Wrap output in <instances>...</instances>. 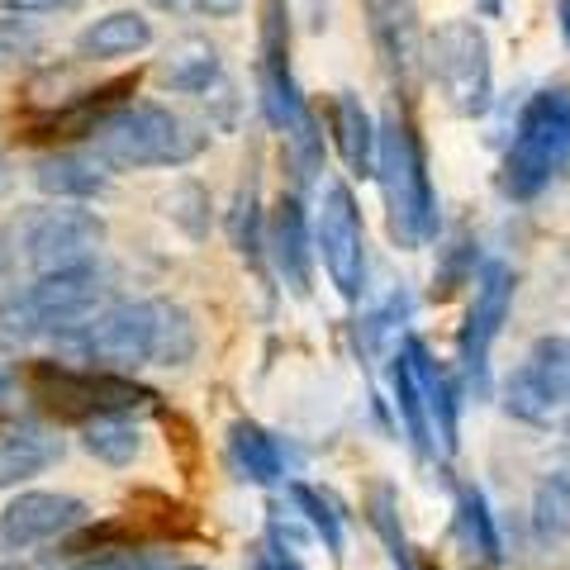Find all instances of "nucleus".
Returning <instances> with one entry per match:
<instances>
[{
	"mask_svg": "<svg viewBox=\"0 0 570 570\" xmlns=\"http://www.w3.org/2000/svg\"><path fill=\"white\" fill-rule=\"evenodd\" d=\"M366 10V29L376 43V58L385 67L390 86L400 96L419 91V77L428 71V39H423V20L414 0H362Z\"/></svg>",
	"mask_w": 570,
	"mask_h": 570,
	"instance_id": "f8f14e48",
	"label": "nucleus"
},
{
	"mask_svg": "<svg viewBox=\"0 0 570 570\" xmlns=\"http://www.w3.org/2000/svg\"><path fill=\"white\" fill-rule=\"evenodd\" d=\"M91 523V504L62 490H24L0 509V551H33Z\"/></svg>",
	"mask_w": 570,
	"mask_h": 570,
	"instance_id": "4468645a",
	"label": "nucleus"
},
{
	"mask_svg": "<svg viewBox=\"0 0 570 570\" xmlns=\"http://www.w3.org/2000/svg\"><path fill=\"white\" fill-rule=\"evenodd\" d=\"M314 253L324 257V272L337 285L343 299H362L366 291V224L356 209V195L343 181L324 186L318 200V219H314Z\"/></svg>",
	"mask_w": 570,
	"mask_h": 570,
	"instance_id": "1a4fd4ad",
	"label": "nucleus"
},
{
	"mask_svg": "<svg viewBox=\"0 0 570 570\" xmlns=\"http://www.w3.org/2000/svg\"><path fill=\"white\" fill-rule=\"evenodd\" d=\"M33 186L52 200H71V205H86V200H100L110 195V171H105L100 157H81V153H58V157H43L33 167Z\"/></svg>",
	"mask_w": 570,
	"mask_h": 570,
	"instance_id": "f3484780",
	"label": "nucleus"
},
{
	"mask_svg": "<svg viewBox=\"0 0 570 570\" xmlns=\"http://www.w3.org/2000/svg\"><path fill=\"white\" fill-rule=\"evenodd\" d=\"M157 10H171V14H190V0H153Z\"/></svg>",
	"mask_w": 570,
	"mask_h": 570,
	"instance_id": "ea45409f",
	"label": "nucleus"
},
{
	"mask_svg": "<svg viewBox=\"0 0 570 570\" xmlns=\"http://www.w3.org/2000/svg\"><path fill=\"white\" fill-rule=\"evenodd\" d=\"M10 186H14V171H10L6 157H0V195H10Z\"/></svg>",
	"mask_w": 570,
	"mask_h": 570,
	"instance_id": "a19ab883",
	"label": "nucleus"
},
{
	"mask_svg": "<svg viewBox=\"0 0 570 570\" xmlns=\"http://www.w3.org/2000/svg\"><path fill=\"white\" fill-rule=\"evenodd\" d=\"M91 148L105 167H124V171L186 167L205 153V134L181 115H171L167 105L129 100V105H115L91 129Z\"/></svg>",
	"mask_w": 570,
	"mask_h": 570,
	"instance_id": "f03ea898",
	"label": "nucleus"
},
{
	"mask_svg": "<svg viewBox=\"0 0 570 570\" xmlns=\"http://www.w3.org/2000/svg\"><path fill=\"white\" fill-rule=\"evenodd\" d=\"M163 209L171 224H181L190 238L209 234V190L200 181H176L171 195H163Z\"/></svg>",
	"mask_w": 570,
	"mask_h": 570,
	"instance_id": "c85d7f7f",
	"label": "nucleus"
},
{
	"mask_svg": "<svg viewBox=\"0 0 570 570\" xmlns=\"http://www.w3.org/2000/svg\"><path fill=\"white\" fill-rule=\"evenodd\" d=\"M20 381L48 414L71 423H86L96 414H129V409L157 400L148 385H138L124 371H96V366H71V362H33L24 366Z\"/></svg>",
	"mask_w": 570,
	"mask_h": 570,
	"instance_id": "423d86ee",
	"label": "nucleus"
},
{
	"mask_svg": "<svg viewBox=\"0 0 570 570\" xmlns=\"http://www.w3.org/2000/svg\"><path fill=\"white\" fill-rule=\"evenodd\" d=\"M376 181L385 190V214H390V238L400 247H423L438 238V195L428 181L423 142L400 110L381 119V163Z\"/></svg>",
	"mask_w": 570,
	"mask_h": 570,
	"instance_id": "20e7f679",
	"label": "nucleus"
},
{
	"mask_svg": "<svg viewBox=\"0 0 570 570\" xmlns=\"http://www.w3.org/2000/svg\"><path fill=\"white\" fill-rule=\"evenodd\" d=\"M557 20H561V39L570 48V0H557Z\"/></svg>",
	"mask_w": 570,
	"mask_h": 570,
	"instance_id": "4c0bfd02",
	"label": "nucleus"
},
{
	"mask_svg": "<svg viewBox=\"0 0 570 570\" xmlns=\"http://www.w3.org/2000/svg\"><path fill=\"white\" fill-rule=\"evenodd\" d=\"M105 295L96 266L48 272L24 291L0 299V352H24L43 337H62L67 328L86 324Z\"/></svg>",
	"mask_w": 570,
	"mask_h": 570,
	"instance_id": "7ed1b4c3",
	"label": "nucleus"
},
{
	"mask_svg": "<svg viewBox=\"0 0 570 570\" xmlns=\"http://www.w3.org/2000/svg\"><path fill=\"white\" fill-rule=\"evenodd\" d=\"M253 570H305V566H299V557H295L291 547H281V542L266 538V542L253 551Z\"/></svg>",
	"mask_w": 570,
	"mask_h": 570,
	"instance_id": "72a5a7b5",
	"label": "nucleus"
},
{
	"mask_svg": "<svg viewBox=\"0 0 570 570\" xmlns=\"http://www.w3.org/2000/svg\"><path fill=\"white\" fill-rule=\"evenodd\" d=\"M228 456H234L238 475L253 480V485H281L285 480V452L276 448V438L247 419L228 428Z\"/></svg>",
	"mask_w": 570,
	"mask_h": 570,
	"instance_id": "4be33fe9",
	"label": "nucleus"
},
{
	"mask_svg": "<svg viewBox=\"0 0 570 570\" xmlns=\"http://www.w3.org/2000/svg\"><path fill=\"white\" fill-rule=\"evenodd\" d=\"M570 167V91H538L504 153V195L538 200V195Z\"/></svg>",
	"mask_w": 570,
	"mask_h": 570,
	"instance_id": "39448f33",
	"label": "nucleus"
},
{
	"mask_svg": "<svg viewBox=\"0 0 570 570\" xmlns=\"http://www.w3.org/2000/svg\"><path fill=\"white\" fill-rule=\"evenodd\" d=\"M456 538H461V547H466L480 566H499V561H504V542H499L494 513H490V504H485V494H480V490H461L456 494Z\"/></svg>",
	"mask_w": 570,
	"mask_h": 570,
	"instance_id": "393cba45",
	"label": "nucleus"
},
{
	"mask_svg": "<svg viewBox=\"0 0 570 570\" xmlns=\"http://www.w3.org/2000/svg\"><path fill=\"white\" fill-rule=\"evenodd\" d=\"M243 0H190V14H209V20H234Z\"/></svg>",
	"mask_w": 570,
	"mask_h": 570,
	"instance_id": "c9c22d12",
	"label": "nucleus"
},
{
	"mask_svg": "<svg viewBox=\"0 0 570 570\" xmlns=\"http://www.w3.org/2000/svg\"><path fill=\"white\" fill-rule=\"evenodd\" d=\"M475 10L485 14V20H499V14H504V0H475Z\"/></svg>",
	"mask_w": 570,
	"mask_h": 570,
	"instance_id": "58836bf2",
	"label": "nucleus"
},
{
	"mask_svg": "<svg viewBox=\"0 0 570 570\" xmlns=\"http://www.w3.org/2000/svg\"><path fill=\"white\" fill-rule=\"evenodd\" d=\"M328 129H333V148L347 163L352 176H376L381 163V124L366 115V105L352 91H337L328 105Z\"/></svg>",
	"mask_w": 570,
	"mask_h": 570,
	"instance_id": "2eb2a0df",
	"label": "nucleus"
},
{
	"mask_svg": "<svg viewBox=\"0 0 570 570\" xmlns=\"http://www.w3.org/2000/svg\"><path fill=\"white\" fill-rule=\"evenodd\" d=\"M409 356V366H414V381L423 390V400H428V414H433V428H438V448L442 452H456V385L452 376L438 366V356L428 352L419 337H404V347Z\"/></svg>",
	"mask_w": 570,
	"mask_h": 570,
	"instance_id": "a211bd4d",
	"label": "nucleus"
},
{
	"mask_svg": "<svg viewBox=\"0 0 570 570\" xmlns=\"http://www.w3.org/2000/svg\"><path fill=\"white\" fill-rule=\"evenodd\" d=\"M105 243V224L91 209L77 205H48L33 209L20 224V257L33 266L39 276L48 272H71V266H91V257Z\"/></svg>",
	"mask_w": 570,
	"mask_h": 570,
	"instance_id": "6e6552de",
	"label": "nucleus"
},
{
	"mask_svg": "<svg viewBox=\"0 0 570 570\" xmlns=\"http://www.w3.org/2000/svg\"><path fill=\"white\" fill-rule=\"evenodd\" d=\"M513 309V266L509 262H485L475 276V299L466 309V328H461V371L475 400L490 395V347L504 318Z\"/></svg>",
	"mask_w": 570,
	"mask_h": 570,
	"instance_id": "9d476101",
	"label": "nucleus"
},
{
	"mask_svg": "<svg viewBox=\"0 0 570 570\" xmlns=\"http://www.w3.org/2000/svg\"><path fill=\"white\" fill-rule=\"evenodd\" d=\"M466 276H475V243L471 238H461V243H452L448 247V266H442V295L448 291H456V281H466Z\"/></svg>",
	"mask_w": 570,
	"mask_h": 570,
	"instance_id": "2f4dec72",
	"label": "nucleus"
},
{
	"mask_svg": "<svg viewBox=\"0 0 570 570\" xmlns=\"http://www.w3.org/2000/svg\"><path fill=\"white\" fill-rule=\"evenodd\" d=\"M291 499H295V513L318 532V538H324V547L333 551V557H343V542H347V538H343V519H337L333 499L318 494L314 485H299V480L291 485Z\"/></svg>",
	"mask_w": 570,
	"mask_h": 570,
	"instance_id": "cd10ccee",
	"label": "nucleus"
},
{
	"mask_svg": "<svg viewBox=\"0 0 570 570\" xmlns=\"http://www.w3.org/2000/svg\"><path fill=\"white\" fill-rule=\"evenodd\" d=\"M428 77L456 115H485L494 105V62L490 39L475 20H442L428 33Z\"/></svg>",
	"mask_w": 570,
	"mask_h": 570,
	"instance_id": "0eeeda50",
	"label": "nucleus"
},
{
	"mask_svg": "<svg viewBox=\"0 0 570 570\" xmlns=\"http://www.w3.org/2000/svg\"><path fill=\"white\" fill-rule=\"evenodd\" d=\"M171 570H205V566H171Z\"/></svg>",
	"mask_w": 570,
	"mask_h": 570,
	"instance_id": "79ce46f5",
	"label": "nucleus"
},
{
	"mask_svg": "<svg viewBox=\"0 0 570 570\" xmlns=\"http://www.w3.org/2000/svg\"><path fill=\"white\" fill-rule=\"evenodd\" d=\"M228 234H234V247L243 257L262 253V214H257V186L247 181L234 200V214H228Z\"/></svg>",
	"mask_w": 570,
	"mask_h": 570,
	"instance_id": "7c9ffc66",
	"label": "nucleus"
},
{
	"mask_svg": "<svg viewBox=\"0 0 570 570\" xmlns=\"http://www.w3.org/2000/svg\"><path fill=\"white\" fill-rule=\"evenodd\" d=\"M157 77H163L167 91L176 96H209L214 86L224 81V62H219V48H214L209 39H181L176 48H167L163 67H157Z\"/></svg>",
	"mask_w": 570,
	"mask_h": 570,
	"instance_id": "aec40b11",
	"label": "nucleus"
},
{
	"mask_svg": "<svg viewBox=\"0 0 570 570\" xmlns=\"http://www.w3.org/2000/svg\"><path fill=\"white\" fill-rule=\"evenodd\" d=\"M10 14H58V10H77L81 0H0Z\"/></svg>",
	"mask_w": 570,
	"mask_h": 570,
	"instance_id": "f704fd0d",
	"label": "nucleus"
},
{
	"mask_svg": "<svg viewBox=\"0 0 570 570\" xmlns=\"http://www.w3.org/2000/svg\"><path fill=\"white\" fill-rule=\"evenodd\" d=\"M366 519H371V528H376V538L385 542V551H390V561H395V570H419L414 551H409L404 528H400V499H395V490H390V485H376V490H371V499H366Z\"/></svg>",
	"mask_w": 570,
	"mask_h": 570,
	"instance_id": "bb28decb",
	"label": "nucleus"
},
{
	"mask_svg": "<svg viewBox=\"0 0 570 570\" xmlns=\"http://www.w3.org/2000/svg\"><path fill=\"white\" fill-rule=\"evenodd\" d=\"M10 276H14V247H10L6 238H0V291L10 285Z\"/></svg>",
	"mask_w": 570,
	"mask_h": 570,
	"instance_id": "e433bc0d",
	"label": "nucleus"
},
{
	"mask_svg": "<svg viewBox=\"0 0 570 570\" xmlns=\"http://www.w3.org/2000/svg\"><path fill=\"white\" fill-rule=\"evenodd\" d=\"M39 48H43V33H39V24H33L29 14H10V20H0V71L39 58Z\"/></svg>",
	"mask_w": 570,
	"mask_h": 570,
	"instance_id": "c756f323",
	"label": "nucleus"
},
{
	"mask_svg": "<svg viewBox=\"0 0 570 570\" xmlns=\"http://www.w3.org/2000/svg\"><path fill=\"white\" fill-rule=\"evenodd\" d=\"M257 86H262V110L281 134H291L299 119H309L305 96H299L291 71V10H285V0H262Z\"/></svg>",
	"mask_w": 570,
	"mask_h": 570,
	"instance_id": "9b49d317",
	"label": "nucleus"
},
{
	"mask_svg": "<svg viewBox=\"0 0 570 570\" xmlns=\"http://www.w3.org/2000/svg\"><path fill=\"white\" fill-rule=\"evenodd\" d=\"M71 366L96 371H142V366H186L200 337L181 305L167 299H119L110 309H96L86 324L52 337Z\"/></svg>",
	"mask_w": 570,
	"mask_h": 570,
	"instance_id": "f257e3e1",
	"label": "nucleus"
},
{
	"mask_svg": "<svg viewBox=\"0 0 570 570\" xmlns=\"http://www.w3.org/2000/svg\"><path fill=\"white\" fill-rule=\"evenodd\" d=\"M409 314H414V299H409L404 291H400V295H390V299H385V305H381L376 314H371V318H366V333H371V343H376V337H385V333H390V328H395V324H404V318H409Z\"/></svg>",
	"mask_w": 570,
	"mask_h": 570,
	"instance_id": "473e14b6",
	"label": "nucleus"
},
{
	"mask_svg": "<svg viewBox=\"0 0 570 570\" xmlns=\"http://www.w3.org/2000/svg\"><path fill=\"white\" fill-rule=\"evenodd\" d=\"M570 400V343L566 337H542L532 343L519 371L504 381V409L523 423H551Z\"/></svg>",
	"mask_w": 570,
	"mask_h": 570,
	"instance_id": "ddd939ff",
	"label": "nucleus"
},
{
	"mask_svg": "<svg viewBox=\"0 0 570 570\" xmlns=\"http://www.w3.org/2000/svg\"><path fill=\"white\" fill-rule=\"evenodd\" d=\"M390 395H395V409H400V423L409 442H414L419 456H433L438 452V428H433V414H428V400L414 381V366H409V356L400 352L395 362H390Z\"/></svg>",
	"mask_w": 570,
	"mask_h": 570,
	"instance_id": "5701e85b",
	"label": "nucleus"
},
{
	"mask_svg": "<svg viewBox=\"0 0 570 570\" xmlns=\"http://www.w3.org/2000/svg\"><path fill=\"white\" fill-rule=\"evenodd\" d=\"M62 461V438L48 433V428H33V423H14V428H0V490H14L24 480L43 475L48 466Z\"/></svg>",
	"mask_w": 570,
	"mask_h": 570,
	"instance_id": "dca6fc26",
	"label": "nucleus"
},
{
	"mask_svg": "<svg viewBox=\"0 0 570 570\" xmlns=\"http://www.w3.org/2000/svg\"><path fill=\"white\" fill-rule=\"evenodd\" d=\"M81 448L105 466H134L142 452V433L129 414H96L81 423Z\"/></svg>",
	"mask_w": 570,
	"mask_h": 570,
	"instance_id": "b1692460",
	"label": "nucleus"
},
{
	"mask_svg": "<svg viewBox=\"0 0 570 570\" xmlns=\"http://www.w3.org/2000/svg\"><path fill=\"white\" fill-rule=\"evenodd\" d=\"M272 257L281 281L291 285L295 295L309 291V228H305V205L299 195H281L276 219H272Z\"/></svg>",
	"mask_w": 570,
	"mask_h": 570,
	"instance_id": "6ab92c4d",
	"label": "nucleus"
},
{
	"mask_svg": "<svg viewBox=\"0 0 570 570\" xmlns=\"http://www.w3.org/2000/svg\"><path fill=\"white\" fill-rule=\"evenodd\" d=\"M148 43H153V24L142 20L138 10H110L77 33V52L81 58H96V62L134 58V52H142Z\"/></svg>",
	"mask_w": 570,
	"mask_h": 570,
	"instance_id": "412c9836",
	"label": "nucleus"
},
{
	"mask_svg": "<svg viewBox=\"0 0 570 570\" xmlns=\"http://www.w3.org/2000/svg\"><path fill=\"white\" fill-rule=\"evenodd\" d=\"M532 538L542 547H557L570 538V475H547L532 494Z\"/></svg>",
	"mask_w": 570,
	"mask_h": 570,
	"instance_id": "a878e982",
	"label": "nucleus"
}]
</instances>
